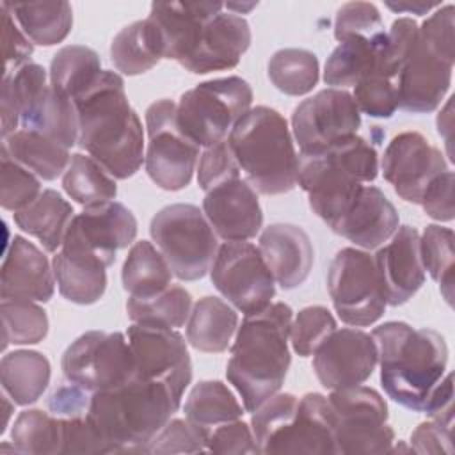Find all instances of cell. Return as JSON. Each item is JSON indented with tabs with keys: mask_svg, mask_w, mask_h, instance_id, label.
Listing matches in <instances>:
<instances>
[{
	"mask_svg": "<svg viewBox=\"0 0 455 455\" xmlns=\"http://www.w3.org/2000/svg\"><path fill=\"white\" fill-rule=\"evenodd\" d=\"M78 146L112 178L128 180L144 164V130L117 71L101 75L75 100Z\"/></svg>",
	"mask_w": 455,
	"mask_h": 455,
	"instance_id": "6da1fadb",
	"label": "cell"
},
{
	"mask_svg": "<svg viewBox=\"0 0 455 455\" xmlns=\"http://www.w3.org/2000/svg\"><path fill=\"white\" fill-rule=\"evenodd\" d=\"M291 320L293 311L288 304L272 302L263 311L247 315L236 329L226 377L249 412L279 393L284 384L291 363Z\"/></svg>",
	"mask_w": 455,
	"mask_h": 455,
	"instance_id": "7a4b0ae2",
	"label": "cell"
},
{
	"mask_svg": "<svg viewBox=\"0 0 455 455\" xmlns=\"http://www.w3.org/2000/svg\"><path fill=\"white\" fill-rule=\"evenodd\" d=\"M180 403L165 382L135 373L121 386L92 393L87 418L110 453L146 451Z\"/></svg>",
	"mask_w": 455,
	"mask_h": 455,
	"instance_id": "3957f363",
	"label": "cell"
},
{
	"mask_svg": "<svg viewBox=\"0 0 455 455\" xmlns=\"http://www.w3.org/2000/svg\"><path fill=\"white\" fill-rule=\"evenodd\" d=\"M371 336L379 348L386 395L402 407L421 412L427 396L446 373L444 338L434 329H414L405 322H386Z\"/></svg>",
	"mask_w": 455,
	"mask_h": 455,
	"instance_id": "277c9868",
	"label": "cell"
},
{
	"mask_svg": "<svg viewBox=\"0 0 455 455\" xmlns=\"http://www.w3.org/2000/svg\"><path fill=\"white\" fill-rule=\"evenodd\" d=\"M377 174L379 155L359 135L299 155L297 183L307 194L313 213L327 226L348 210L364 183L373 181Z\"/></svg>",
	"mask_w": 455,
	"mask_h": 455,
	"instance_id": "5b68a950",
	"label": "cell"
},
{
	"mask_svg": "<svg viewBox=\"0 0 455 455\" xmlns=\"http://www.w3.org/2000/svg\"><path fill=\"white\" fill-rule=\"evenodd\" d=\"M228 144L256 192L279 196L295 188L299 155L288 121L275 108H251L233 126Z\"/></svg>",
	"mask_w": 455,
	"mask_h": 455,
	"instance_id": "8992f818",
	"label": "cell"
},
{
	"mask_svg": "<svg viewBox=\"0 0 455 455\" xmlns=\"http://www.w3.org/2000/svg\"><path fill=\"white\" fill-rule=\"evenodd\" d=\"M387 39L398 60V107L411 114L435 110L451 85L455 62L427 44L412 18L395 20Z\"/></svg>",
	"mask_w": 455,
	"mask_h": 455,
	"instance_id": "52a82bcc",
	"label": "cell"
},
{
	"mask_svg": "<svg viewBox=\"0 0 455 455\" xmlns=\"http://www.w3.org/2000/svg\"><path fill=\"white\" fill-rule=\"evenodd\" d=\"M251 105L252 89L243 78H215L181 94L176 103V121L192 142L206 149L224 142Z\"/></svg>",
	"mask_w": 455,
	"mask_h": 455,
	"instance_id": "ba28073f",
	"label": "cell"
},
{
	"mask_svg": "<svg viewBox=\"0 0 455 455\" xmlns=\"http://www.w3.org/2000/svg\"><path fill=\"white\" fill-rule=\"evenodd\" d=\"M149 235L180 281L204 277L219 251L217 233L194 204L176 203L158 210Z\"/></svg>",
	"mask_w": 455,
	"mask_h": 455,
	"instance_id": "9c48e42d",
	"label": "cell"
},
{
	"mask_svg": "<svg viewBox=\"0 0 455 455\" xmlns=\"http://www.w3.org/2000/svg\"><path fill=\"white\" fill-rule=\"evenodd\" d=\"M327 290L338 316L352 327L375 323L387 306L373 256L361 249L338 251L327 270Z\"/></svg>",
	"mask_w": 455,
	"mask_h": 455,
	"instance_id": "30bf717a",
	"label": "cell"
},
{
	"mask_svg": "<svg viewBox=\"0 0 455 455\" xmlns=\"http://www.w3.org/2000/svg\"><path fill=\"white\" fill-rule=\"evenodd\" d=\"M336 414V453H387L395 430L387 425V403L366 386L332 389L327 396Z\"/></svg>",
	"mask_w": 455,
	"mask_h": 455,
	"instance_id": "8fae6325",
	"label": "cell"
},
{
	"mask_svg": "<svg viewBox=\"0 0 455 455\" xmlns=\"http://www.w3.org/2000/svg\"><path fill=\"white\" fill-rule=\"evenodd\" d=\"M148 148L144 155L146 172L164 190H181L194 176L199 162V146L178 126L176 103L158 100L146 110Z\"/></svg>",
	"mask_w": 455,
	"mask_h": 455,
	"instance_id": "7c38bea8",
	"label": "cell"
},
{
	"mask_svg": "<svg viewBox=\"0 0 455 455\" xmlns=\"http://www.w3.org/2000/svg\"><path fill=\"white\" fill-rule=\"evenodd\" d=\"M62 373L89 393L112 389L130 380L135 371V357L123 332L89 331L78 336L62 354Z\"/></svg>",
	"mask_w": 455,
	"mask_h": 455,
	"instance_id": "4fadbf2b",
	"label": "cell"
},
{
	"mask_svg": "<svg viewBox=\"0 0 455 455\" xmlns=\"http://www.w3.org/2000/svg\"><path fill=\"white\" fill-rule=\"evenodd\" d=\"M220 295L245 316L263 311L275 297V279L259 249L249 242H224L210 267Z\"/></svg>",
	"mask_w": 455,
	"mask_h": 455,
	"instance_id": "5bb4252c",
	"label": "cell"
},
{
	"mask_svg": "<svg viewBox=\"0 0 455 455\" xmlns=\"http://www.w3.org/2000/svg\"><path fill=\"white\" fill-rule=\"evenodd\" d=\"M137 219L123 203L108 201L87 206L73 217L59 251L91 256L107 268L116 261V252L133 243Z\"/></svg>",
	"mask_w": 455,
	"mask_h": 455,
	"instance_id": "9a60e30c",
	"label": "cell"
},
{
	"mask_svg": "<svg viewBox=\"0 0 455 455\" xmlns=\"http://www.w3.org/2000/svg\"><path fill=\"white\" fill-rule=\"evenodd\" d=\"M359 126L361 112L345 89H323L300 101L291 114V135L300 153H311L357 135Z\"/></svg>",
	"mask_w": 455,
	"mask_h": 455,
	"instance_id": "2e32d148",
	"label": "cell"
},
{
	"mask_svg": "<svg viewBox=\"0 0 455 455\" xmlns=\"http://www.w3.org/2000/svg\"><path fill=\"white\" fill-rule=\"evenodd\" d=\"M126 338L135 357V373L165 382L178 398H183L192 382V361L183 336L158 323H132Z\"/></svg>",
	"mask_w": 455,
	"mask_h": 455,
	"instance_id": "e0dca14e",
	"label": "cell"
},
{
	"mask_svg": "<svg viewBox=\"0 0 455 455\" xmlns=\"http://www.w3.org/2000/svg\"><path fill=\"white\" fill-rule=\"evenodd\" d=\"M380 167L398 197L419 204L428 183L448 171V162L419 132H402L384 149Z\"/></svg>",
	"mask_w": 455,
	"mask_h": 455,
	"instance_id": "ac0fdd59",
	"label": "cell"
},
{
	"mask_svg": "<svg viewBox=\"0 0 455 455\" xmlns=\"http://www.w3.org/2000/svg\"><path fill=\"white\" fill-rule=\"evenodd\" d=\"M377 364V343L361 329H336L313 354V370L331 391L366 382Z\"/></svg>",
	"mask_w": 455,
	"mask_h": 455,
	"instance_id": "d6986e66",
	"label": "cell"
},
{
	"mask_svg": "<svg viewBox=\"0 0 455 455\" xmlns=\"http://www.w3.org/2000/svg\"><path fill=\"white\" fill-rule=\"evenodd\" d=\"M203 213L224 242H247L263 228L256 190L242 178L228 180L206 192Z\"/></svg>",
	"mask_w": 455,
	"mask_h": 455,
	"instance_id": "ffe728a7",
	"label": "cell"
},
{
	"mask_svg": "<svg viewBox=\"0 0 455 455\" xmlns=\"http://www.w3.org/2000/svg\"><path fill=\"white\" fill-rule=\"evenodd\" d=\"M251 37L247 20L222 9L204 23L192 53L180 66L196 75L231 69L249 50Z\"/></svg>",
	"mask_w": 455,
	"mask_h": 455,
	"instance_id": "44dd1931",
	"label": "cell"
},
{
	"mask_svg": "<svg viewBox=\"0 0 455 455\" xmlns=\"http://www.w3.org/2000/svg\"><path fill=\"white\" fill-rule=\"evenodd\" d=\"M373 261L389 306L405 304L425 283L419 233L412 226H398L393 236L377 249Z\"/></svg>",
	"mask_w": 455,
	"mask_h": 455,
	"instance_id": "7402d4cb",
	"label": "cell"
},
{
	"mask_svg": "<svg viewBox=\"0 0 455 455\" xmlns=\"http://www.w3.org/2000/svg\"><path fill=\"white\" fill-rule=\"evenodd\" d=\"M336 414L320 393H307L290 423L270 441L265 453H336Z\"/></svg>",
	"mask_w": 455,
	"mask_h": 455,
	"instance_id": "603a6c76",
	"label": "cell"
},
{
	"mask_svg": "<svg viewBox=\"0 0 455 455\" xmlns=\"http://www.w3.org/2000/svg\"><path fill=\"white\" fill-rule=\"evenodd\" d=\"M55 274L44 252L27 238L12 236L0 272L2 299L48 302L55 291Z\"/></svg>",
	"mask_w": 455,
	"mask_h": 455,
	"instance_id": "cb8c5ba5",
	"label": "cell"
},
{
	"mask_svg": "<svg viewBox=\"0 0 455 455\" xmlns=\"http://www.w3.org/2000/svg\"><path fill=\"white\" fill-rule=\"evenodd\" d=\"M387 68L398 76V64L391 53L387 32L352 36L332 50L323 68V82L334 89L355 87L371 73Z\"/></svg>",
	"mask_w": 455,
	"mask_h": 455,
	"instance_id": "d4e9b609",
	"label": "cell"
},
{
	"mask_svg": "<svg viewBox=\"0 0 455 455\" xmlns=\"http://www.w3.org/2000/svg\"><path fill=\"white\" fill-rule=\"evenodd\" d=\"M222 9V2L151 4L148 20L156 28L164 59H171L181 64L192 53L204 23Z\"/></svg>",
	"mask_w": 455,
	"mask_h": 455,
	"instance_id": "484cf974",
	"label": "cell"
},
{
	"mask_svg": "<svg viewBox=\"0 0 455 455\" xmlns=\"http://www.w3.org/2000/svg\"><path fill=\"white\" fill-rule=\"evenodd\" d=\"M258 249L283 290L299 288L313 268L315 251L311 238L295 224H270L259 235Z\"/></svg>",
	"mask_w": 455,
	"mask_h": 455,
	"instance_id": "4316f807",
	"label": "cell"
},
{
	"mask_svg": "<svg viewBox=\"0 0 455 455\" xmlns=\"http://www.w3.org/2000/svg\"><path fill=\"white\" fill-rule=\"evenodd\" d=\"M329 228L355 247L379 249L398 229V212L380 188L364 185L357 199Z\"/></svg>",
	"mask_w": 455,
	"mask_h": 455,
	"instance_id": "83f0119b",
	"label": "cell"
},
{
	"mask_svg": "<svg viewBox=\"0 0 455 455\" xmlns=\"http://www.w3.org/2000/svg\"><path fill=\"white\" fill-rule=\"evenodd\" d=\"M20 128L37 132L69 149L78 144V114L75 101L48 84L21 116Z\"/></svg>",
	"mask_w": 455,
	"mask_h": 455,
	"instance_id": "f1b7e54d",
	"label": "cell"
},
{
	"mask_svg": "<svg viewBox=\"0 0 455 455\" xmlns=\"http://www.w3.org/2000/svg\"><path fill=\"white\" fill-rule=\"evenodd\" d=\"M238 329L235 307L219 297L199 299L187 322V341L199 352L220 354L228 350Z\"/></svg>",
	"mask_w": 455,
	"mask_h": 455,
	"instance_id": "f546056e",
	"label": "cell"
},
{
	"mask_svg": "<svg viewBox=\"0 0 455 455\" xmlns=\"http://www.w3.org/2000/svg\"><path fill=\"white\" fill-rule=\"evenodd\" d=\"M59 293L80 306L98 302L107 290V267L84 254L57 251L52 261Z\"/></svg>",
	"mask_w": 455,
	"mask_h": 455,
	"instance_id": "4dcf8cb0",
	"label": "cell"
},
{
	"mask_svg": "<svg viewBox=\"0 0 455 455\" xmlns=\"http://www.w3.org/2000/svg\"><path fill=\"white\" fill-rule=\"evenodd\" d=\"M73 217V206L57 190L46 188L32 204L14 213V222L21 231L37 238L48 252H57Z\"/></svg>",
	"mask_w": 455,
	"mask_h": 455,
	"instance_id": "1f68e13d",
	"label": "cell"
},
{
	"mask_svg": "<svg viewBox=\"0 0 455 455\" xmlns=\"http://www.w3.org/2000/svg\"><path fill=\"white\" fill-rule=\"evenodd\" d=\"M50 377V361L37 350H14L0 361L2 389L16 405L37 402L46 391Z\"/></svg>",
	"mask_w": 455,
	"mask_h": 455,
	"instance_id": "d6a6232c",
	"label": "cell"
},
{
	"mask_svg": "<svg viewBox=\"0 0 455 455\" xmlns=\"http://www.w3.org/2000/svg\"><path fill=\"white\" fill-rule=\"evenodd\" d=\"M2 151L44 181H52L64 174L71 160L68 148L25 128L2 139Z\"/></svg>",
	"mask_w": 455,
	"mask_h": 455,
	"instance_id": "836d02e7",
	"label": "cell"
},
{
	"mask_svg": "<svg viewBox=\"0 0 455 455\" xmlns=\"http://www.w3.org/2000/svg\"><path fill=\"white\" fill-rule=\"evenodd\" d=\"M110 59L114 68L128 76L142 75L155 68L164 59L155 25L146 18L121 28L112 39Z\"/></svg>",
	"mask_w": 455,
	"mask_h": 455,
	"instance_id": "e575fe53",
	"label": "cell"
},
{
	"mask_svg": "<svg viewBox=\"0 0 455 455\" xmlns=\"http://www.w3.org/2000/svg\"><path fill=\"white\" fill-rule=\"evenodd\" d=\"M172 270L164 254L149 240L135 242L123 263V288L130 297L151 299L172 283Z\"/></svg>",
	"mask_w": 455,
	"mask_h": 455,
	"instance_id": "d590c367",
	"label": "cell"
},
{
	"mask_svg": "<svg viewBox=\"0 0 455 455\" xmlns=\"http://www.w3.org/2000/svg\"><path fill=\"white\" fill-rule=\"evenodd\" d=\"M18 21L27 37L39 46L62 43L73 27V9L68 2H2Z\"/></svg>",
	"mask_w": 455,
	"mask_h": 455,
	"instance_id": "8d00e7d4",
	"label": "cell"
},
{
	"mask_svg": "<svg viewBox=\"0 0 455 455\" xmlns=\"http://www.w3.org/2000/svg\"><path fill=\"white\" fill-rule=\"evenodd\" d=\"M48 84L46 69L36 62H28L9 75H4L0 96L2 139L20 130L21 116Z\"/></svg>",
	"mask_w": 455,
	"mask_h": 455,
	"instance_id": "74e56055",
	"label": "cell"
},
{
	"mask_svg": "<svg viewBox=\"0 0 455 455\" xmlns=\"http://www.w3.org/2000/svg\"><path fill=\"white\" fill-rule=\"evenodd\" d=\"M183 411L188 421L210 432L222 423L240 419L245 409L226 384L201 380L188 393Z\"/></svg>",
	"mask_w": 455,
	"mask_h": 455,
	"instance_id": "f35d334b",
	"label": "cell"
},
{
	"mask_svg": "<svg viewBox=\"0 0 455 455\" xmlns=\"http://www.w3.org/2000/svg\"><path fill=\"white\" fill-rule=\"evenodd\" d=\"M62 188L84 208L114 201L117 196L116 178L92 156L82 153L71 155L69 165L62 174Z\"/></svg>",
	"mask_w": 455,
	"mask_h": 455,
	"instance_id": "ab89813d",
	"label": "cell"
},
{
	"mask_svg": "<svg viewBox=\"0 0 455 455\" xmlns=\"http://www.w3.org/2000/svg\"><path fill=\"white\" fill-rule=\"evenodd\" d=\"M98 53L84 44H68L60 48L50 64V84L75 100L101 75Z\"/></svg>",
	"mask_w": 455,
	"mask_h": 455,
	"instance_id": "60d3db41",
	"label": "cell"
},
{
	"mask_svg": "<svg viewBox=\"0 0 455 455\" xmlns=\"http://www.w3.org/2000/svg\"><path fill=\"white\" fill-rule=\"evenodd\" d=\"M268 78L277 91L288 96L307 94L320 78L318 57L304 48L277 50L268 60Z\"/></svg>",
	"mask_w": 455,
	"mask_h": 455,
	"instance_id": "b9f144b4",
	"label": "cell"
},
{
	"mask_svg": "<svg viewBox=\"0 0 455 455\" xmlns=\"http://www.w3.org/2000/svg\"><path fill=\"white\" fill-rule=\"evenodd\" d=\"M11 439L18 453L57 455L62 450V418L28 409L14 419Z\"/></svg>",
	"mask_w": 455,
	"mask_h": 455,
	"instance_id": "7bdbcfd3",
	"label": "cell"
},
{
	"mask_svg": "<svg viewBox=\"0 0 455 455\" xmlns=\"http://www.w3.org/2000/svg\"><path fill=\"white\" fill-rule=\"evenodd\" d=\"M192 311L190 293L178 284H171L162 293L151 299L126 300V313L133 323H158L165 327H183Z\"/></svg>",
	"mask_w": 455,
	"mask_h": 455,
	"instance_id": "ee69618b",
	"label": "cell"
},
{
	"mask_svg": "<svg viewBox=\"0 0 455 455\" xmlns=\"http://www.w3.org/2000/svg\"><path fill=\"white\" fill-rule=\"evenodd\" d=\"M453 231L439 224H428L419 236V254L423 268L439 284V290L448 306L453 304Z\"/></svg>",
	"mask_w": 455,
	"mask_h": 455,
	"instance_id": "f6af8a7d",
	"label": "cell"
},
{
	"mask_svg": "<svg viewBox=\"0 0 455 455\" xmlns=\"http://www.w3.org/2000/svg\"><path fill=\"white\" fill-rule=\"evenodd\" d=\"M2 348L12 345H36L48 334L46 311L34 300L2 299Z\"/></svg>",
	"mask_w": 455,
	"mask_h": 455,
	"instance_id": "bcb514c9",
	"label": "cell"
},
{
	"mask_svg": "<svg viewBox=\"0 0 455 455\" xmlns=\"http://www.w3.org/2000/svg\"><path fill=\"white\" fill-rule=\"evenodd\" d=\"M359 112L377 117V119H387L391 117L400 107H398V87L395 75L382 68L364 80H361L354 87L352 94Z\"/></svg>",
	"mask_w": 455,
	"mask_h": 455,
	"instance_id": "7dc6e473",
	"label": "cell"
},
{
	"mask_svg": "<svg viewBox=\"0 0 455 455\" xmlns=\"http://www.w3.org/2000/svg\"><path fill=\"white\" fill-rule=\"evenodd\" d=\"M336 331L332 313L323 306H307L291 320L290 343L300 357L313 355L315 350Z\"/></svg>",
	"mask_w": 455,
	"mask_h": 455,
	"instance_id": "c3c4849f",
	"label": "cell"
},
{
	"mask_svg": "<svg viewBox=\"0 0 455 455\" xmlns=\"http://www.w3.org/2000/svg\"><path fill=\"white\" fill-rule=\"evenodd\" d=\"M299 407V398L291 393H275L263 402L251 418L258 453H265L270 441L290 423Z\"/></svg>",
	"mask_w": 455,
	"mask_h": 455,
	"instance_id": "681fc988",
	"label": "cell"
},
{
	"mask_svg": "<svg viewBox=\"0 0 455 455\" xmlns=\"http://www.w3.org/2000/svg\"><path fill=\"white\" fill-rule=\"evenodd\" d=\"M0 204L4 210L20 212L32 204L41 190L39 178L2 151V181Z\"/></svg>",
	"mask_w": 455,
	"mask_h": 455,
	"instance_id": "f907efd6",
	"label": "cell"
},
{
	"mask_svg": "<svg viewBox=\"0 0 455 455\" xmlns=\"http://www.w3.org/2000/svg\"><path fill=\"white\" fill-rule=\"evenodd\" d=\"M208 430L188 419H169L165 427L151 439L146 453H201L208 451Z\"/></svg>",
	"mask_w": 455,
	"mask_h": 455,
	"instance_id": "816d5d0a",
	"label": "cell"
},
{
	"mask_svg": "<svg viewBox=\"0 0 455 455\" xmlns=\"http://www.w3.org/2000/svg\"><path fill=\"white\" fill-rule=\"evenodd\" d=\"M384 32L379 9L370 2L343 4L334 18V37L343 41L352 36H375Z\"/></svg>",
	"mask_w": 455,
	"mask_h": 455,
	"instance_id": "f5cc1de1",
	"label": "cell"
},
{
	"mask_svg": "<svg viewBox=\"0 0 455 455\" xmlns=\"http://www.w3.org/2000/svg\"><path fill=\"white\" fill-rule=\"evenodd\" d=\"M196 171L197 183L204 192L228 180L240 178V167L228 144V139L212 148H206L199 158V165Z\"/></svg>",
	"mask_w": 455,
	"mask_h": 455,
	"instance_id": "db71d44e",
	"label": "cell"
},
{
	"mask_svg": "<svg viewBox=\"0 0 455 455\" xmlns=\"http://www.w3.org/2000/svg\"><path fill=\"white\" fill-rule=\"evenodd\" d=\"M455 7L451 4L439 5L421 25L419 34L437 53L455 62Z\"/></svg>",
	"mask_w": 455,
	"mask_h": 455,
	"instance_id": "11a10c76",
	"label": "cell"
},
{
	"mask_svg": "<svg viewBox=\"0 0 455 455\" xmlns=\"http://www.w3.org/2000/svg\"><path fill=\"white\" fill-rule=\"evenodd\" d=\"M206 448L213 453H258L252 428L240 419L228 421L212 428L208 434Z\"/></svg>",
	"mask_w": 455,
	"mask_h": 455,
	"instance_id": "9f6ffc18",
	"label": "cell"
},
{
	"mask_svg": "<svg viewBox=\"0 0 455 455\" xmlns=\"http://www.w3.org/2000/svg\"><path fill=\"white\" fill-rule=\"evenodd\" d=\"M2 48H4V75L16 71L30 62L34 52L32 41L21 30L9 9L2 4Z\"/></svg>",
	"mask_w": 455,
	"mask_h": 455,
	"instance_id": "6f0895ef",
	"label": "cell"
},
{
	"mask_svg": "<svg viewBox=\"0 0 455 455\" xmlns=\"http://www.w3.org/2000/svg\"><path fill=\"white\" fill-rule=\"evenodd\" d=\"M60 453H110V450L85 414L62 418Z\"/></svg>",
	"mask_w": 455,
	"mask_h": 455,
	"instance_id": "680465c9",
	"label": "cell"
},
{
	"mask_svg": "<svg viewBox=\"0 0 455 455\" xmlns=\"http://www.w3.org/2000/svg\"><path fill=\"white\" fill-rule=\"evenodd\" d=\"M453 183L455 174L453 171H444L437 174L427 187L421 197V206L425 213L439 222H451L455 217L453 210Z\"/></svg>",
	"mask_w": 455,
	"mask_h": 455,
	"instance_id": "91938a15",
	"label": "cell"
},
{
	"mask_svg": "<svg viewBox=\"0 0 455 455\" xmlns=\"http://www.w3.org/2000/svg\"><path fill=\"white\" fill-rule=\"evenodd\" d=\"M92 393L87 389L68 382L57 387L50 398H48V409L53 416L59 418H76V416H85L89 411Z\"/></svg>",
	"mask_w": 455,
	"mask_h": 455,
	"instance_id": "94428289",
	"label": "cell"
},
{
	"mask_svg": "<svg viewBox=\"0 0 455 455\" xmlns=\"http://www.w3.org/2000/svg\"><path fill=\"white\" fill-rule=\"evenodd\" d=\"M411 448L414 453H453L451 427L434 419L419 423L411 434Z\"/></svg>",
	"mask_w": 455,
	"mask_h": 455,
	"instance_id": "6125c7cd",
	"label": "cell"
},
{
	"mask_svg": "<svg viewBox=\"0 0 455 455\" xmlns=\"http://www.w3.org/2000/svg\"><path fill=\"white\" fill-rule=\"evenodd\" d=\"M430 419L443 423L446 427H453V377L451 373H444L443 379L434 386L423 411Z\"/></svg>",
	"mask_w": 455,
	"mask_h": 455,
	"instance_id": "be15d7a7",
	"label": "cell"
},
{
	"mask_svg": "<svg viewBox=\"0 0 455 455\" xmlns=\"http://www.w3.org/2000/svg\"><path fill=\"white\" fill-rule=\"evenodd\" d=\"M451 107H453V96L448 98L444 108L437 116V132L446 140L448 155H451Z\"/></svg>",
	"mask_w": 455,
	"mask_h": 455,
	"instance_id": "e7e4bbea",
	"label": "cell"
},
{
	"mask_svg": "<svg viewBox=\"0 0 455 455\" xmlns=\"http://www.w3.org/2000/svg\"><path fill=\"white\" fill-rule=\"evenodd\" d=\"M386 5H387L391 11H396V12L425 14V12H428L430 9H435V7H439L441 4H425V2H416V4H393V2H387Z\"/></svg>",
	"mask_w": 455,
	"mask_h": 455,
	"instance_id": "03108f58",
	"label": "cell"
}]
</instances>
